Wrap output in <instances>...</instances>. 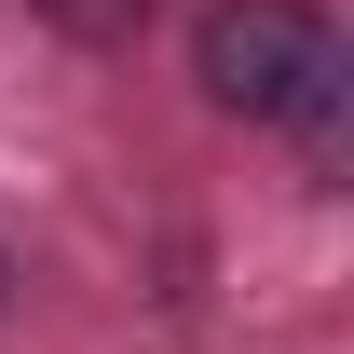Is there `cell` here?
Segmentation results:
<instances>
[{"label": "cell", "instance_id": "6da1fadb", "mask_svg": "<svg viewBox=\"0 0 354 354\" xmlns=\"http://www.w3.org/2000/svg\"><path fill=\"white\" fill-rule=\"evenodd\" d=\"M191 68H205V95L232 123H286L313 177L354 164V55H341V28L313 0H205Z\"/></svg>", "mask_w": 354, "mask_h": 354}, {"label": "cell", "instance_id": "7a4b0ae2", "mask_svg": "<svg viewBox=\"0 0 354 354\" xmlns=\"http://www.w3.org/2000/svg\"><path fill=\"white\" fill-rule=\"evenodd\" d=\"M0 286H14V272H0Z\"/></svg>", "mask_w": 354, "mask_h": 354}]
</instances>
